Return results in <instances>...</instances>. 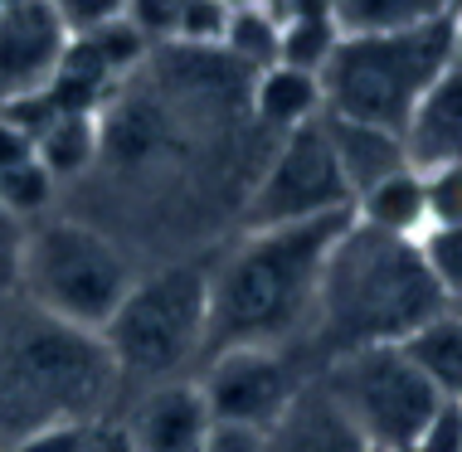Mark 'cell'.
Returning a JSON list of instances; mask_svg holds the SVG:
<instances>
[{
	"label": "cell",
	"mask_w": 462,
	"mask_h": 452,
	"mask_svg": "<svg viewBox=\"0 0 462 452\" xmlns=\"http://www.w3.org/2000/svg\"><path fill=\"white\" fill-rule=\"evenodd\" d=\"M351 215H327L282 229H248V238L209 272V326L205 350H239L278 341L317 311V287L331 244L346 234Z\"/></svg>",
	"instance_id": "6da1fadb"
},
{
	"label": "cell",
	"mask_w": 462,
	"mask_h": 452,
	"mask_svg": "<svg viewBox=\"0 0 462 452\" xmlns=\"http://www.w3.org/2000/svg\"><path fill=\"white\" fill-rule=\"evenodd\" d=\"M448 307L453 301L429 278L414 238L374 234L351 219L327 254L311 317L336 355H351L409 341L423 321L443 317Z\"/></svg>",
	"instance_id": "7a4b0ae2"
},
{
	"label": "cell",
	"mask_w": 462,
	"mask_h": 452,
	"mask_svg": "<svg viewBox=\"0 0 462 452\" xmlns=\"http://www.w3.org/2000/svg\"><path fill=\"white\" fill-rule=\"evenodd\" d=\"M117 389L103 336L59 321H30L0 350V409L15 413L20 433L44 423H93V413Z\"/></svg>",
	"instance_id": "3957f363"
},
{
	"label": "cell",
	"mask_w": 462,
	"mask_h": 452,
	"mask_svg": "<svg viewBox=\"0 0 462 452\" xmlns=\"http://www.w3.org/2000/svg\"><path fill=\"white\" fill-rule=\"evenodd\" d=\"M453 64V20L409 34H360L336 40L321 64V112L341 122L404 132L419 97Z\"/></svg>",
	"instance_id": "277c9868"
},
{
	"label": "cell",
	"mask_w": 462,
	"mask_h": 452,
	"mask_svg": "<svg viewBox=\"0 0 462 452\" xmlns=\"http://www.w3.org/2000/svg\"><path fill=\"white\" fill-rule=\"evenodd\" d=\"M132 282L136 278L122 248L79 219H54L24 234L20 287L30 292L34 311L59 326L103 336Z\"/></svg>",
	"instance_id": "5b68a950"
},
{
	"label": "cell",
	"mask_w": 462,
	"mask_h": 452,
	"mask_svg": "<svg viewBox=\"0 0 462 452\" xmlns=\"http://www.w3.org/2000/svg\"><path fill=\"white\" fill-rule=\"evenodd\" d=\"M209 326V272L195 263H171L136 278L103 326V346L117 374L166 384L180 365L205 350Z\"/></svg>",
	"instance_id": "8992f818"
},
{
	"label": "cell",
	"mask_w": 462,
	"mask_h": 452,
	"mask_svg": "<svg viewBox=\"0 0 462 452\" xmlns=\"http://www.w3.org/2000/svg\"><path fill=\"white\" fill-rule=\"evenodd\" d=\"M321 384L331 389V399L346 409V419L356 423L374 452H409L423 423L448 404L399 346L336 355Z\"/></svg>",
	"instance_id": "52a82bcc"
},
{
	"label": "cell",
	"mask_w": 462,
	"mask_h": 452,
	"mask_svg": "<svg viewBox=\"0 0 462 452\" xmlns=\"http://www.w3.org/2000/svg\"><path fill=\"white\" fill-rule=\"evenodd\" d=\"M327 215H351V190H346L327 127L317 117L311 127H297L278 142L248 195L244 224L248 229H282V224H311Z\"/></svg>",
	"instance_id": "ba28073f"
},
{
	"label": "cell",
	"mask_w": 462,
	"mask_h": 452,
	"mask_svg": "<svg viewBox=\"0 0 462 452\" xmlns=\"http://www.w3.org/2000/svg\"><path fill=\"white\" fill-rule=\"evenodd\" d=\"M302 384L307 380L292 370V360L282 350L239 346V350H215L209 355L199 394H205V409L215 423H239V429L268 433Z\"/></svg>",
	"instance_id": "9c48e42d"
},
{
	"label": "cell",
	"mask_w": 462,
	"mask_h": 452,
	"mask_svg": "<svg viewBox=\"0 0 462 452\" xmlns=\"http://www.w3.org/2000/svg\"><path fill=\"white\" fill-rule=\"evenodd\" d=\"M69 49V30L49 10V0H20L0 10V103L30 97L54 78Z\"/></svg>",
	"instance_id": "30bf717a"
},
{
	"label": "cell",
	"mask_w": 462,
	"mask_h": 452,
	"mask_svg": "<svg viewBox=\"0 0 462 452\" xmlns=\"http://www.w3.org/2000/svg\"><path fill=\"white\" fill-rule=\"evenodd\" d=\"M399 142H404V161L423 175L462 166V64L457 59L419 97V107L409 112L404 132H399Z\"/></svg>",
	"instance_id": "8fae6325"
},
{
	"label": "cell",
	"mask_w": 462,
	"mask_h": 452,
	"mask_svg": "<svg viewBox=\"0 0 462 452\" xmlns=\"http://www.w3.org/2000/svg\"><path fill=\"white\" fill-rule=\"evenodd\" d=\"M263 452H374L321 380H307L278 423L263 433Z\"/></svg>",
	"instance_id": "7c38bea8"
},
{
	"label": "cell",
	"mask_w": 462,
	"mask_h": 452,
	"mask_svg": "<svg viewBox=\"0 0 462 452\" xmlns=\"http://www.w3.org/2000/svg\"><path fill=\"white\" fill-rule=\"evenodd\" d=\"M209 423L215 419H209V409H205L199 384L166 380L136 404L132 423H127V438H132L136 452H199Z\"/></svg>",
	"instance_id": "4fadbf2b"
},
{
	"label": "cell",
	"mask_w": 462,
	"mask_h": 452,
	"mask_svg": "<svg viewBox=\"0 0 462 452\" xmlns=\"http://www.w3.org/2000/svg\"><path fill=\"white\" fill-rule=\"evenodd\" d=\"M321 127H327L331 156H336V166H341L346 190H351V205L370 190V185H380L384 175L409 166L399 132L365 127V122H341V117H327V112H321Z\"/></svg>",
	"instance_id": "5bb4252c"
},
{
	"label": "cell",
	"mask_w": 462,
	"mask_h": 452,
	"mask_svg": "<svg viewBox=\"0 0 462 452\" xmlns=\"http://www.w3.org/2000/svg\"><path fill=\"white\" fill-rule=\"evenodd\" d=\"M248 107H254V117L263 127L282 132V136L297 127H311L321 117V78L302 69L273 64L248 78Z\"/></svg>",
	"instance_id": "9a60e30c"
},
{
	"label": "cell",
	"mask_w": 462,
	"mask_h": 452,
	"mask_svg": "<svg viewBox=\"0 0 462 452\" xmlns=\"http://www.w3.org/2000/svg\"><path fill=\"white\" fill-rule=\"evenodd\" d=\"M351 219L374 229V234H390V238H419L429 229V190H423V175L414 166L384 175L380 185H370L351 205Z\"/></svg>",
	"instance_id": "2e32d148"
},
{
	"label": "cell",
	"mask_w": 462,
	"mask_h": 452,
	"mask_svg": "<svg viewBox=\"0 0 462 452\" xmlns=\"http://www.w3.org/2000/svg\"><path fill=\"white\" fill-rule=\"evenodd\" d=\"M457 0H331V20L341 40L360 34H409L453 20Z\"/></svg>",
	"instance_id": "e0dca14e"
},
{
	"label": "cell",
	"mask_w": 462,
	"mask_h": 452,
	"mask_svg": "<svg viewBox=\"0 0 462 452\" xmlns=\"http://www.w3.org/2000/svg\"><path fill=\"white\" fill-rule=\"evenodd\" d=\"M103 156V132H97V112H59L34 132V161L59 180H73Z\"/></svg>",
	"instance_id": "ac0fdd59"
},
{
	"label": "cell",
	"mask_w": 462,
	"mask_h": 452,
	"mask_svg": "<svg viewBox=\"0 0 462 452\" xmlns=\"http://www.w3.org/2000/svg\"><path fill=\"white\" fill-rule=\"evenodd\" d=\"M409 360L419 365V374L439 389L443 399H462V317L453 307L443 317L423 321L409 341H399Z\"/></svg>",
	"instance_id": "d6986e66"
},
{
	"label": "cell",
	"mask_w": 462,
	"mask_h": 452,
	"mask_svg": "<svg viewBox=\"0 0 462 452\" xmlns=\"http://www.w3.org/2000/svg\"><path fill=\"white\" fill-rule=\"evenodd\" d=\"M219 49L244 73H263V69L278 64L282 24H278V15H273L268 5H239V10H229V24H224Z\"/></svg>",
	"instance_id": "ffe728a7"
},
{
	"label": "cell",
	"mask_w": 462,
	"mask_h": 452,
	"mask_svg": "<svg viewBox=\"0 0 462 452\" xmlns=\"http://www.w3.org/2000/svg\"><path fill=\"white\" fill-rule=\"evenodd\" d=\"M88 54L103 64L112 78H122V73H132L136 64L146 59V34L136 30V24L122 15V20H112V24H97V30H88V34H73Z\"/></svg>",
	"instance_id": "44dd1931"
},
{
	"label": "cell",
	"mask_w": 462,
	"mask_h": 452,
	"mask_svg": "<svg viewBox=\"0 0 462 452\" xmlns=\"http://www.w3.org/2000/svg\"><path fill=\"white\" fill-rule=\"evenodd\" d=\"M414 244H419V258L429 268V278L439 282V292L448 301H462V224L423 229Z\"/></svg>",
	"instance_id": "7402d4cb"
},
{
	"label": "cell",
	"mask_w": 462,
	"mask_h": 452,
	"mask_svg": "<svg viewBox=\"0 0 462 452\" xmlns=\"http://www.w3.org/2000/svg\"><path fill=\"white\" fill-rule=\"evenodd\" d=\"M54 175H49L40 161H24V166H10V171H0V209L5 215H15L20 224L30 219V215H40V209L54 199Z\"/></svg>",
	"instance_id": "603a6c76"
},
{
	"label": "cell",
	"mask_w": 462,
	"mask_h": 452,
	"mask_svg": "<svg viewBox=\"0 0 462 452\" xmlns=\"http://www.w3.org/2000/svg\"><path fill=\"white\" fill-rule=\"evenodd\" d=\"M224 24H229V5L224 0H180L171 40L180 49H219Z\"/></svg>",
	"instance_id": "cb8c5ba5"
},
{
	"label": "cell",
	"mask_w": 462,
	"mask_h": 452,
	"mask_svg": "<svg viewBox=\"0 0 462 452\" xmlns=\"http://www.w3.org/2000/svg\"><path fill=\"white\" fill-rule=\"evenodd\" d=\"M419 175H423V171H419ZM423 190H429V229L462 224V166H453V171H429V175H423Z\"/></svg>",
	"instance_id": "d4e9b609"
},
{
	"label": "cell",
	"mask_w": 462,
	"mask_h": 452,
	"mask_svg": "<svg viewBox=\"0 0 462 452\" xmlns=\"http://www.w3.org/2000/svg\"><path fill=\"white\" fill-rule=\"evenodd\" d=\"M49 10L59 15V24H64L69 40H73V34H88L97 24L122 20L127 15V0H49Z\"/></svg>",
	"instance_id": "484cf974"
},
{
	"label": "cell",
	"mask_w": 462,
	"mask_h": 452,
	"mask_svg": "<svg viewBox=\"0 0 462 452\" xmlns=\"http://www.w3.org/2000/svg\"><path fill=\"white\" fill-rule=\"evenodd\" d=\"M409 452H462V404L448 399V404L423 423V433L414 438Z\"/></svg>",
	"instance_id": "4316f807"
},
{
	"label": "cell",
	"mask_w": 462,
	"mask_h": 452,
	"mask_svg": "<svg viewBox=\"0 0 462 452\" xmlns=\"http://www.w3.org/2000/svg\"><path fill=\"white\" fill-rule=\"evenodd\" d=\"M83 433L88 423H44V429L20 433L10 452H83Z\"/></svg>",
	"instance_id": "83f0119b"
},
{
	"label": "cell",
	"mask_w": 462,
	"mask_h": 452,
	"mask_svg": "<svg viewBox=\"0 0 462 452\" xmlns=\"http://www.w3.org/2000/svg\"><path fill=\"white\" fill-rule=\"evenodd\" d=\"M20 258H24V224L0 209V292L20 287Z\"/></svg>",
	"instance_id": "f1b7e54d"
},
{
	"label": "cell",
	"mask_w": 462,
	"mask_h": 452,
	"mask_svg": "<svg viewBox=\"0 0 462 452\" xmlns=\"http://www.w3.org/2000/svg\"><path fill=\"white\" fill-rule=\"evenodd\" d=\"M199 452H263V433L239 429V423H209Z\"/></svg>",
	"instance_id": "f546056e"
},
{
	"label": "cell",
	"mask_w": 462,
	"mask_h": 452,
	"mask_svg": "<svg viewBox=\"0 0 462 452\" xmlns=\"http://www.w3.org/2000/svg\"><path fill=\"white\" fill-rule=\"evenodd\" d=\"M83 452H136L127 438V423H103L93 419L88 433H83Z\"/></svg>",
	"instance_id": "4dcf8cb0"
},
{
	"label": "cell",
	"mask_w": 462,
	"mask_h": 452,
	"mask_svg": "<svg viewBox=\"0 0 462 452\" xmlns=\"http://www.w3.org/2000/svg\"><path fill=\"white\" fill-rule=\"evenodd\" d=\"M24 161H34V136H30V132H20L15 122L0 117V171L24 166Z\"/></svg>",
	"instance_id": "1f68e13d"
},
{
	"label": "cell",
	"mask_w": 462,
	"mask_h": 452,
	"mask_svg": "<svg viewBox=\"0 0 462 452\" xmlns=\"http://www.w3.org/2000/svg\"><path fill=\"white\" fill-rule=\"evenodd\" d=\"M453 59L462 64V0L453 5Z\"/></svg>",
	"instance_id": "d6a6232c"
},
{
	"label": "cell",
	"mask_w": 462,
	"mask_h": 452,
	"mask_svg": "<svg viewBox=\"0 0 462 452\" xmlns=\"http://www.w3.org/2000/svg\"><path fill=\"white\" fill-rule=\"evenodd\" d=\"M10 5H20V0H0V10H10Z\"/></svg>",
	"instance_id": "836d02e7"
},
{
	"label": "cell",
	"mask_w": 462,
	"mask_h": 452,
	"mask_svg": "<svg viewBox=\"0 0 462 452\" xmlns=\"http://www.w3.org/2000/svg\"><path fill=\"white\" fill-rule=\"evenodd\" d=\"M453 311H457V317H462V301H453Z\"/></svg>",
	"instance_id": "e575fe53"
}]
</instances>
